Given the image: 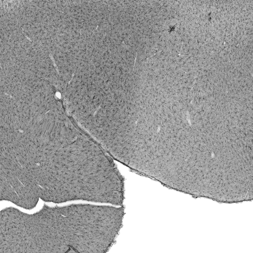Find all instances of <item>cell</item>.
I'll return each mask as SVG.
<instances>
[{
    "label": "cell",
    "mask_w": 253,
    "mask_h": 253,
    "mask_svg": "<svg viewBox=\"0 0 253 253\" xmlns=\"http://www.w3.org/2000/svg\"><path fill=\"white\" fill-rule=\"evenodd\" d=\"M124 215L122 206L44 205L33 214L6 208L0 211V253H106Z\"/></svg>",
    "instance_id": "2"
},
{
    "label": "cell",
    "mask_w": 253,
    "mask_h": 253,
    "mask_svg": "<svg viewBox=\"0 0 253 253\" xmlns=\"http://www.w3.org/2000/svg\"><path fill=\"white\" fill-rule=\"evenodd\" d=\"M106 151L68 120L25 119L1 130L0 200L114 204L120 172Z\"/></svg>",
    "instance_id": "1"
}]
</instances>
